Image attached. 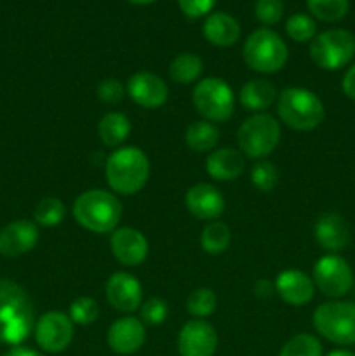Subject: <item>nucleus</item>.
I'll list each match as a JSON object with an SVG mask.
<instances>
[{
  "instance_id": "nucleus-38",
  "label": "nucleus",
  "mask_w": 355,
  "mask_h": 356,
  "mask_svg": "<svg viewBox=\"0 0 355 356\" xmlns=\"http://www.w3.org/2000/svg\"><path fill=\"white\" fill-rule=\"evenodd\" d=\"M216 2L218 0H178L180 9L183 10L184 16L191 17V19H197V17H202L211 13Z\"/></svg>"
},
{
  "instance_id": "nucleus-35",
  "label": "nucleus",
  "mask_w": 355,
  "mask_h": 356,
  "mask_svg": "<svg viewBox=\"0 0 355 356\" xmlns=\"http://www.w3.org/2000/svg\"><path fill=\"white\" fill-rule=\"evenodd\" d=\"M254 14L263 24H275L284 16V2L282 0H256Z\"/></svg>"
},
{
  "instance_id": "nucleus-13",
  "label": "nucleus",
  "mask_w": 355,
  "mask_h": 356,
  "mask_svg": "<svg viewBox=\"0 0 355 356\" xmlns=\"http://www.w3.org/2000/svg\"><path fill=\"white\" fill-rule=\"evenodd\" d=\"M127 94L136 104L148 110L160 108L169 97V89L159 75L152 72H138L129 79Z\"/></svg>"
},
{
  "instance_id": "nucleus-11",
  "label": "nucleus",
  "mask_w": 355,
  "mask_h": 356,
  "mask_svg": "<svg viewBox=\"0 0 355 356\" xmlns=\"http://www.w3.org/2000/svg\"><path fill=\"white\" fill-rule=\"evenodd\" d=\"M73 339V322L61 312H49L35 323V341L47 353H61Z\"/></svg>"
},
{
  "instance_id": "nucleus-39",
  "label": "nucleus",
  "mask_w": 355,
  "mask_h": 356,
  "mask_svg": "<svg viewBox=\"0 0 355 356\" xmlns=\"http://www.w3.org/2000/svg\"><path fill=\"white\" fill-rule=\"evenodd\" d=\"M341 89H343L345 96L348 99L355 101V65H352L350 68L347 70L343 76V82H341Z\"/></svg>"
},
{
  "instance_id": "nucleus-15",
  "label": "nucleus",
  "mask_w": 355,
  "mask_h": 356,
  "mask_svg": "<svg viewBox=\"0 0 355 356\" xmlns=\"http://www.w3.org/2000/svg\"><path fill=\"white\" fill-rule=\"evenodd\" d=\"M38 242V228L28 219H17L0 229V254L17 257L30 252Z\"/></svg>"
},
{
  "instance_id": "nucleus-33",
  "label": "nucleus",
  "mask_w": 355,
  "mask_h": 356,
  "mask_svg": "<svg viewBox=\"0 0 355 356\" xmlns=\"http://www.w3.org/2000/svg\"><path fill=\"white\" fill-rule=\"evenodd\" d=\"M70 320L77 325H90L100 316V306L90 298H79L70 305Z\"/></svg>"
},
{
  "instance_id": "nucleus-2",
  "label": "nucleus",
  "mask_w": 355,
  "mask_h": 356,
  "mask_svg": "<svg viewBox=\"0 0 355 356\" xmlns=\"http://www.w3.org/2000/svg\"><path fill=\"white\" fill-rule=\"evenodd\" d=\"M104 176L115 193L129 197L145 188L150 177V160L145 152L136 146H124L108 156Z\"/></svg>"
},
{
  "instance_id": "nucleus-31",
  "label": "nucleus",
  "mask_w": 355,
  "mask_h": 356,
  "mask_svg": "<svg viewBox=\"0 0 355 356\" xmlns=\"http://www.w3.org/2000/svg\"><path fill=\"white\" fill-rule=\"evenodd\" d=\"M218 306V298L211 289H197L188 296L187 309L190 315L197 316V318H205V316L212 315Z\"/></svg>"
},
{
  "instance_id": "nucleus-41",
  "label": "nucleus",
  "mask_w": 355,
  "mask_h": 356,
  "mask_svg": "<svg viewBox=\"0 0 355 356\" xmlns=\"http://www.w3.org/2000/svg\"><path fill=\"white\" fill-rule=\"evenodd\" d=\"M3 356H44V355H40V353H38V351L30 350V348L16 346V348H13V350H10V351H7V353L3 355Z\"/></svg>"
},
{
  "instance_id": "nucleus-21",
  "label": "nucleus",
  "mask_w": 355,
  "mask_h": 356,
  "mask_svg": "<svg viewBox=\"0 0 355 356\" xmlns=\"http://www.w3.org/2000/svg\"><path fill=\"white\" fill-rule=\"evenodd\" d=\"M205 40L216 47H230L240 37V24L226 13H214L205 19L202 26Z\"/></svg>"
},
{
  "instance_id": "nucleus-24",
  "label": "nucleus",
  "mask_w": 355,
  "mask_h": 356,
  "mask_svg": "<svg viewBox=\"0 0 355 356\" xmlns=\"http://www.w3.org/2000/svg\"><path fill=\"white\" fill-rule=\"evenodd\" d=\"M97 134H100L101 143L108 148H117L131 134V122L124 113L111 111L101 118L97 125Z\"/></svg>"
},
{
  "instance_id": "nucleus-1",
  "label": "nucleus",
  "mask_w": 355,
  "mask_h": 356,
  "mask_svg": "<svg viewBox=\"0 0 355 356\" xmlns=\"http://www.w3.org/2000/svg\"><path fill=\"white\" fill-rule=\"evenodd\" d=\"M35 329V308L23 287L9 278L0 280V343L19 346Z\"/></svg>"
},
{
  "instance_id": "nucleus-26",
  "label": "nucleus",
  "mask_w": 355,
  "mask_h": 356,
  "mask_svg": "<svg viewBox=\"0 0 355 356\" xmlns=\"http://www.w3.org/2000/svg\"><path fill=\"white\" fill-rule=\"evenodd\" d=\"M202 68H204V65H202V59L197 54L183 52V54L176 56L169 65V76L176 83L190 86V83L197 82L200 79Z\"/></svg>"
},
{
  "instance_id": "nucleus-9",
  "label": "nucleus",
  "mask_w": 355,
  "mask_h": 356,
  "mask_svg": "<svg viewBox=\"0 0 355 356\" xmlns=\"http://www.w3.org/2000/svg\"><path fill=\"white\" fill-rule=\"evenodd\" d=\"M355 37L348 30H327L317 35L310 44V58L319 68L334 72L354 59Z\"/></svg>"
},
{
  "instance_id": "nucleus-43",
  "label": "nucleus",
  "mask_w": 355,
  "mask_h": 356,
  "mask_svg": "<svg viewBox=\"0 0 355 356\" xmlns=\"http://www.w3.org/2000/svg\"><path fill=\"white\" fill-rule=\"evenodd\" d=\"M131 3H136V6H148V3L157 2V0H129Z\"/></svg>"
},
{
  "instance_id": "nucleus-7",
  "label": "nucleus",
  "mask_w": 355,
  "mask_h": 356,
  "mask_svg": "<svg viewBox=\"0 0 355 356\" xmlns=\"http://www.w3.org/2000/svg\"><path fill=\"white\" fill-rule=\"evenodd\" d=\"M237 141L244 155L263 159L277 148L281 141V125L268 113H254L242 122L237 132Z\"/></svg>"
},
{
  "instance_id": "nucleus-42",
  "label": "nucleus",
  "mask_w": 355,
  "mask_h": 356,
  "mask_svg": "<svg viewBox=\"0 0 355 356\" xmlns=\"http://www.w3.org/2000/svg\"><path fill=\"white\" fill-rule=\"evenodd\" d=\"M327 356H355V353H352V351H348V350H334V351H331Z\"/></svg>"
},
{
  "instance_id": "nucleus-34",
  "label": "nucleus",
  "mask_w": 355,
  "mask_h": 356,
  "mask_svg": "<svg viewBox=\"0 0 355 356\" xmlns=\"http://www.w3.org/2000/svg\"><path fill=\"white\" fill-rule=\"evenodd\" d=\"M251 181H253V184L258 190L263 191V193H268V191L274 190L278 183L277 167L271 162L261 160V162H258L256 165L251 169Z\"/></svg>"
},
{
  "instance_id": "nucleus-10",
  "label": "nucleus",
  "mask_w": 355,
  "mask_h": 356,
  "mask_svg": "<svg viewBox=\"0 0 355 356\" xmlns=\"http://www.w3.org/2000/svg\"><path fill=\"white\" fill-rule=\"evenodd\" d=\"M312 280L326 298L341 299L354 287V271L338 254H326L313 266Z\"/></svg>"
},
{
  "instance_id": "nucleus-19",
  "label": "nucleus",
  "mask_w": 355,
  "mask_h": 356,
  "mask_svg": "<svg viewBox=\"0 0 355 356\" xmlns=\"http://www.w3.org/2000/svg\"><path fill=\"white\" fill-rule=\"evenodd\" d=\"M275 292L284 302L291 306L308 305L315 294V284L306 273L299 270H284L275 280Z\"/></svg>"
},
{
  "instance_id": "nucleus-5",
  "label": "nucleus",
  "mask_w": 355,
  "mask_h": 356,
  "mask_svg": "<svg viewBox=\"0 0 355 356\" xmlns=\"http://www.w3.org/2000/svg\"><path fill=\"white\" fill-rule=\"evenodd\" d=\"M244 61L260 73H277L285 66L289 51L285 42L268 28L254 30L244 44Z\"/></svg>"
},
{
  "instance_id": "nucleus-6",
  "label": "nucleus",
  "mask_w": 355,
  "mask_h": 356,
  "mask_svg": "<svg viewBox=\"0 0 355 356\" xmlns=\"http://www.w3.org/2000/svg\"><path fill=\"white\" fill-rule=\"evenodd\" d=\"M313 327L331 343L355 344V302L340 299L324 302L313 312Z\"/></svg>"
},
{
  "instance_id": "nucleus-40",
  "label": "nucleus",
  "mask_w": 355,
  "mask_h": 356,
  "mask_svg": "<svg viewBox=\"0 0 355 356\" xmlns=\"http://www.w3.org/2000/svg\"><path fill=\"white\" fill-rule=\"evenodd\" d=\"M275 291V284L268 280H258L256 287H254V292H256L258 298H268L271 296V292Z\"/></svg>"
},
{
  "instance_id": "nucleus-17",
  "label": "nucleus",
  "mask_w": 355,
  "mask_h": 356,
  "mask_svg": "<svg viewBox=\"0 0 355 356\" xmlns=\"http://www.w3.org/2000/svg\"><path fill=\"white\" fill-rule=\"evenodd\" d=\"M146 330L141 320L134 316H124L111 323L106 334V343L115 353L132 355L145 344Z\"/></svg>"
},
{
  "instance_id": "nucleus-12",
  "label": "nucleus",
  "mask_w": 355,
  "mask_h": 356,
  "mask_svg": "<svg viewBox=\"0 0 355 356\" xmlns=\"http://www.w3.org/2000/svg\"><path fill=\"white\" fill-rule=\"evenodd\" d=\"M218 348V334L205 320H190L178 336V351L181 356H212Z\"/></svg>"
},
{
  "instance_id": "nucleus-22",
  "label": "nucleus",
  "mask_w": 355,
  "mask_h": 356,
  "mask_svg": "<svg viewBox=\"0 0 355 356\" xmlns=\"http://www.w3.org/2000/svg\"><path fill=\"white\" fill-rule=\"evenodd\" d=\"M242 153L233 148H221L212 152L205 160L207 174L216 181H233L244 172Z\"/></svg>"
},
{
  "instance_id": "nucleus-3",
  "label": "nucleus",
  "mask_w": 355,
  "mask_h": 356,
  "mask_svg": "<svg viewBox=\"0 0 355 356\" xmlns=\"http://www.w3.org/2000/svg\"><path fill=\"white\" fill-rule=\"evenodd\" d=\"M73 218L82 228L93 233L115 232L122 218V204L113 193L87 190L73 202Z\"/></svg>"
},
{
  "instance_id": "nucleus-20",
  "label": "nucleus",
  "mask_w": 355,
  "mask_h": 356,
  "mask_svg": "<svg viewBox=\"0 0 355 356\" xmlns=\"http://www.w3.org/2000/svg\"><path fill=\"white\" fill-rule=\"evenodd\" d=\"M313 236L324 250L334 254L343 250L350 243V228L340 214L326 212L317 219L313 226Z\"/></svg>"
},
{
  "instance_id": "nucleus-32",
  "label": "nucleus",
  "mask_w": 355,
  "mask_h": 356,
  "mask_svg": "<svg viewBox=\"0 0 355 356\" xmlns=\"http://www.w3.org/2000/svg\"><path fill=\"white\" fill-rule=\"evenodd\" d=\"M285 31L294 42L313 40L317 35V24L308 14H292L285 23Z\"/></svg>"
},
{
  "instance_id": "nucleus-29",
  "label": "nucleus",
  "mask_w": 355,
  "mask_h": 356,
  "mask_svg": "<svg viewBox=\"0 0 355 356\" xmlns=\"http://www.w3.org/2000/svg\"><path fill=\"white\" fill-rule=\"evenodd\" d=\"M65 214H66L65 204H63L59 198L47 197L44 198V200L38 202V205L35 207L33 218L37 225L51 228V226H58L59 222L65 219Z\"/></svg>"
},
{
  "instance_id": "nucleus-37",
  "label": "nucleus",
  "mask_w": 355,
  "mask_h": 356,
  "mask_svg": "<svg viewBox=\"0 0 355 356\" xmlns=\"http://www.w3.org/2000/svg\"><path fill=\"white\" fill-rule=\"evenodd\" d=\"M96 92H97V97H100L103 103L117 104V103H120L122 97H124L125 89H124V86H122L120 80L104 79L100 82Z\"/></svg>"
},
{
  "instance_id": "nucleus-30",
  "label": "nucleus",
  "mask_w": 355,
  "mask_h": 356,
  "mask_svg": "<svg viewBox=\"0 0 355 356\" xmlns=\"http://www.w3.org/2000/svg\"><path fill=\"white\" fill-rule=\"evenodd\" d=\"M278 356H322V344L312 334H298L282 346Z\"/></svg>"
},
{
  "instance_id": "nucleus-18",
  "label": "nucleus",
  "mask_w": 355,
  "mask_h": 356,
  "mask_svg": "<svg viewBox=\"0 0 355 356\" xmlns=\"http://www.w3.org/2000/svg\"><path fill=\"white\" fill-rule=\"evenodd\" d=\"M110 245L115 259L124 266H139L148 256V242L145 235L134 228L115 229Z\"/></svg>"
},
{
  "instance_id": "nucleus-25",
  "label": "nucleus",
  "mask_w": 355,
  "mask_h": 356,
  "mask_svg": "<svg viewBox=\"0 0 355 356\" xmlns=\"http://www.w3.org/2000/svg\"><path fill=\"white\" fill-rule=\"evenodd\" d=\"M184 141H187L188 148L194 149V152L197 153L211 152L219 141V131L212 122H194V124L187 129Z\"/></svg>"
},
{
  "instance_id": "nucleus-27",
  "label": "nucleus",
  "mask_w": 355,
  "mask_h": 356,
  "mask_svg": "<svg viewBox=\"0 0 355 356\" xmlns=\"http://www.w3.org/2000/svg\"><path fill=\"white\" fill-rule=\"evenodd\" d=\"M232 240V233H230L228 226L221 221H211L200 235V245L202 249L212 256H219L225 252Z\"/></svg>"
},
{
  "instance_id": "nucleus-28",
  "label": "nucleus",
  "mask_w": 355,
  "mask_h": 356,
  "mask_svg": "<svg viewBox=\"0 0 355 356\" xmlns=\"http://www.w3.org/2000/svg\"><path fill=\"white\" fill-rule=\"evenodd\" d=\"M306 7L317 19L334 23L347 16L350 2L348 0H306Z\"/></svg>"
},
{
  "instance_id": "nucleus-14",
  "label": "nucleus",
  "mask_w": 355,
  "mask_h": 356,
  "mask_svg": "<svg viewBox=\"0 0 355 356\" xmlns=\"http://www.w3.org/2000/svg\"><path fill=\"white\" fill-rule=\"evenodd\" d=\"M106 299L117 312L132 313L143 305V289L138 278L118 271L106 282Z\"/></svg>"
},
{
  "instance_id": "nucleus-23",
  "label": "nucleus",
  "mask_w": 355,
  "mask_h": 356,
  "mask_svg": "<svg viewBox=\"0 0 355 356\" xmlns=\"http://www.w3.org/2000/svg\"><path fill=\"white\" fill-rule=\"evenodd\" d=\"M277 97V89L274 83L261 79H254L244 83L239 94L240 104L253 113H263L275 103Z\"/></svg>"
},
{
  "instance_id": "nucleus-8",
  "label": "nucleus",
  "mask_w": 355,
  "mask_h": 356,
  "mask_svg": "<svg viewBox=\"0 0 355 356\" xmlns=\"http://www.w3.org/2000/svg\"><path fill=\"white\" fill-rule=\"evenodd\" d=\"M194 106L207 122H226L235 111L233 90L225 80L207 76L194 89Z\"/></svg>"
},
{
  "instance_id": "nucleus-16",
  "label": "nucleus",
  "mask_w": 355,
  "mask_h": 356,
  "mask_svg": "<svg viewBox=\"0 0 355 356\" xmlns=\"http://www.w3.org/2000/svg\"><path fill=\"white\" fill-rule=\"evenodd\" d=\"M184 204L190 214L202 221H216L225 212V198L212 184L198 183L187 191Z\"/></svg>"
},
{
  "instance_id": "nucleus-4",
  "label": "nucleus",
  "mask_w": 355,
  "mask_h": 356,
  "mask_svg": "<svg viewBox=\"0 0 355 356\" xmlns=\"http://www.w3.org/2000/svg\"><path fill=\"white\" fill-rule=\"evenodd\" d=\"M277 113L294 131H313L324 120V104L315 92L303 87H289L277 97Z\"/></svg>"
},
{
  "instance_id": "nucleus-36",
  "label": "nucleus",
  "mask_w": 355,
  "mask_h": 356,
  "mask_svg": "<svg viewBox=\"0 0 355 356\" xmlns=\"http://www.w3.org/2000/svg\"><path fill=\"white\" fill-rule=\"evenodd\" d=\"M167 302L160 298H152L141 305V318L148 325H160L167 318Z\"/></svg>"
}]
</instances>
